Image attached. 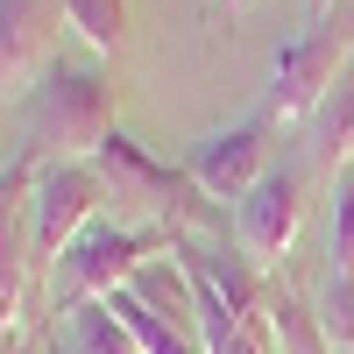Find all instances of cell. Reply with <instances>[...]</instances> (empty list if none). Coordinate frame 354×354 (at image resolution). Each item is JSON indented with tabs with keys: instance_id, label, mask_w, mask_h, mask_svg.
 <instances>
[{
	"instance_id": "1",
	"label": "cell",
	"mask_w": 354,
	"mask_h": 354,
	"mask_svg": "<svg viewBox=\"0 0 354 354\" xmlns=\"http://www.w3.org/2000/svg\"><path fill=\"white\" fill-rule=\"evenodd\" d=\"M93 170H100V185L106 198L121 205V213H135L142 227H163V234H198V227H227L220 213V198H205L198 192V177L185 163H163L149 156L128 128H113L100 149H93Z\"/></svg>"
},
{
	"instance_id": "2",
	"label": "cell",
	"mask_w": 354,
	"mask_h": 354,
	"mask_svg": "<svg viewBox=\"0 0 354 354\" xmlns=\"http://www.w3.org/2000/svg\"><path fill=\"white\" fill-rule=\"evenodd\" d=\"M113 71L100 57H57L43 71V85L21 100L28 113V149L36 156H93L100 142L121 128L113 121Z\"/></svg>"
},
{
	"instance_id": "3",
	"label": "cell",
	"mask_w": 354,
	"mask_h": 354,
	"mask_svg": "<svg viewBox=\"0 0 354 354\" xmlns=\"http://www.w3.org/2000/svg\"><path fill=\"white\" fill-rule=\"evenodd\" d=\"M156 248H170V234H163V227L93 220L64 255H57V270H50V312H57V319H71V312H85V305L113 298V290H128L142 262H156Z\"/></svg>"
},
{
	"instance_id": "4",
	"label": "cell",
	"mask_w": 354,
	"mask_h": 354,
	"mask_svg": "<svg viewBox=\"0 0 354 354\" xmlns=\"http://www.w3.org/2000/svg\"><path fill=\"white\" fill-rule=\"evenodd\" d=\"M347 43H354V28L347 15H312L305 36H290L277 50V64H270V100H262V113L270 121H312L319 106H326V93L347 78Z\"/></svg>"
},
{
	"instance_id": "5",
	"label": "cell",
	"mask_w": 354,
	"mask_h": 354,
	"mask_svg": "<svg viewBox=\"0 0 354 354\" xmlns=\"http://www.w3.org/2000/svg\"><path fill=\"white\" fill-rule=\"evenodd\" d=\"M100 205H106V185H100L93 156H43L36 205H28V262L57 270V255L100 220Z\"/></svg>"
},
{
	"instance_id": "6",
	"label": "cell",
	"mask_w": 354,
	"mask_h": 354,
	"mask_svg": "<svg viewBox=\"0 0 354 354\" xmlns=\"http://www.w3.org/2000/svg\"><path fill=\"white\" fill-rule=\"evenodd\" d=\"M270 128H277V121H270L262 106L248 113V121H234V128H213V135L185 156V170L198 177V192L241 205L262 177H270Z\"/></svg>"
},
{
	"instance_id": "7",
	"label": "cell",
	"mask_w": 354,
	"mask_h": 354,
	"mask_svg": "<svg viewBox=\"0 0 354 354\" xmlns=\"http://www.w3.org/2000/svg\"><path fill=\"white\" fill-rule=\"evenodd\" d=\"M298 227H305V170H270L234 205V248L255 270H277L290 255V241H298Z\"/></svg>"
},
{
	"instance_id": "8",
	"label": "cell",
	"mask_w": 354,
	"mask_h": 354,
	"mask_svg": "<svg viewBox=\"0 0 354 354\" xmlns=\"http://www.w3.org/2000/svg\"><path fill=\"white\" fill-rule=\"evenodd\" d=\"M57 64V0H0V100H28Z\"/></svg>"
},
{
	"instance_id": "9",
	"label": "cell",
	"mask_w": 354,
	"mask_h": 354,
	"mask_svg": "<svg viewBox=\"0 0 354 354\" xmlns=\"http://www.w3.org/2000/svg\"><path fill=\"white\" fill-rule=\"evenodd\" d=\"M128 290H135V298L149 305V312H163L170 326L198 333V283H192V270H185L177 255H156V262H142Z\"/></svg>"
},
{
	"instance_id": "10",
	"label": "cell",
	"mask_w": 354,
	"mask_h": 354,
	"mask_svg": "<svg viewBox=\"0 0 354 354\" xmlns=\"http://www.w3.org/2000/svg\"><path fill=\"white\" fill-rule=\"evenodd\" d=\"M36 170H43L36 149H21L15 163H0V262H28V205H36Z\"/></svg>"
},
{
	"instance_id": "11",
	"label": "cell",
	"mask_w": 354,
	"mask_h": 354,
	"mask_svg": "<svg viewBox=\"0 0 354 354\" xmlns=\"http://www.w3.org/2000/svg\"><path fill=\"white\" fill-rule=\"evenodd\" d=\"M312 163L326 170V177H340L347 170V156H354V78H340L333 93H326V106L312 113Z\"/></svg>"
},
{
	"instance_id": "12",
	"label": "cell",
	"mask_w": 354,
	"mask_h": 354,
	"mask_svg": "<svg viewBox=\"0 0 354 354\" xmlns=\"http://www.w3.org/2000/svg\"><path fill=\"white\" fill-rule=\"evenodd\" d=\"M270 340L277 354H340L319 326V305H305L290 283H270Z\"/></svg>"
},
{
	"instance_id": "13",
	"label": "cell",
	"mask_w": 354,
	"mask_h": 354,
	"mask_svg": "<svg viewBox=\"0 0 354 354\" xmlns=\"http://www.w3.org/2000/svg\"><path fill=\"white\" fill-rule=\"evenodd\" d=\"M50 354H142V347H135V333L121 319H113V305L100 298V305H85V312L64 319V333L50 340Z\"/></svg>"
},
{
	"instance_id": "14",
	"label": "cell",
	"mask_w": 354,
	"mask_h": 354,
	"mask_svg": "<svg viewBox=\"0 0 354 354\" xmlns=\"http://www.w3.org/2000/svg\"><path fill=\"white\" fill-rule=\"evenodd\" d=\"M64 28L93 50V57H121L128 43V0H57Z\"/></svg>"
},
{
	"instance_id": "15",
	"label": "cell",
	"mask_w": 354,
	"mask_h": 354,
	"mask_svg": "<svg viewBox=\"0 0 354 354\" xmlns=\"http://www.w3.org/2000/svg\"><path fill=\"white\" fill-rule=\"evenodd\" d=\"M312 8H319V15H333V8H340V0H312Z\"/></svg>"
},
{
	"instance_id": "16",
	"label": "cell",
	"mask_w": 354,
	"mask_h": 354,
	"mask_svg": "<svg viewBox=\"0 0 354 354\" xmlns=\"http://www.w3.org/2000/svg\"><path fill=\"white\" fill-rule=\"evenodd\" d=\"M0 354H8V340H0Z\"/></svg>"
}]
</instances>
